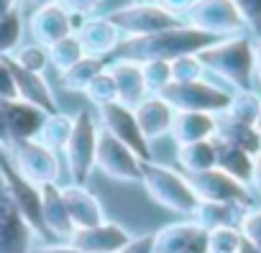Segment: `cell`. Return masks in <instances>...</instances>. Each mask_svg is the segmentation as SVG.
<instances>
[{
  "label": "cell",
  "mask_w": 261,
  "mask_h": 253,
  "mask_svg": "<svg viewBox=\"0 0 261 253\" xmlns=\"http://www.w3.org/2000/svg\"><path fill=\"white\" fill-rule=\"evenodd\" d=\"M220 39L197 31L187 23L149 34V36H130L123 39L115 49V59H130V62H151V59H162V62H174L177 57H187V54H200L202 49H207L210 44H215Z\"/></svg>",
  "instance_id": "1"
},
{
  "label": "cell",
  "mask_w": 261,
  "mask_h": 253,
  "mask_svg": "<svg viewBox=\"0 0 261 253\" xmlns=\"http://www.w3.org/2000/svg\"><path fill=\"white\" fill-rule=\"evenodd\" d=\"M197 59L202 62L205 72H210L218 79H223L233 92L253 90V85H256V74H253V36H248V34L220 39V41L210 44L207 49H202L197 54Z\"/></svg>",
  "instance_id": "2"
},
{
  "label": "cell",
  "mask_w": 261,
  "mask_h": 253,
  "mask_svg": "<svg viewBox=\"0 0 261 253\" xmlns=\"http://www.w3.org/2000/svg\"><path fill=\"white\" fill-rule=\"evenodd\" d=\"M141 184L156 205L177 215H192L200 202L195 189L190 187L187 174H179L172 166L159 164L156 159L141 164Z\"/></svg>",
  "instance_id": "3"
},
{
  "label": "cell",
  "mask_w": 261,
  "mask_h": 253,
  "mask_svg": "<svg viewBox=\"0 0 261 253\" xmlns=\"http://www.w3.org/2000/svg\"><path fill=\"white\" fill-rule=\"evenodd\" d=\"M72 136L64 146V161L72 177V184H85V179L95 169L97 156V138H100V123L97 115L90 110H80L72 115Z\"/></svg>",
  "instance_id": "4"
},
{
  "label": "cell",
  "mask_w": 261,
  "mask_h": 253,
  "mask_svg": "<svg viewBox=\"0 0 261 253\" xmlns=\"http://www.w3.org/2000/svg\"><path fill=\"white\" fill-rule=\"evenodd\" d=\"M230 90L207 82V79H195V82H169L164 92L159 95L164 102H169L177 113H210L220 115L230 105Z\"/></svg>",
  "instance_id": "5"
},
{
  "label": "cell",
  "mask_w": 261,
  "mask_h": 253,
  "mask_svg": "<svg viewBox=\"0 0 261 253\" xmlns=\"http://www.w3.org/2000/svg\"><path fill=\"white\" fill-rule=\"evenodd\" d=\"M182 21L215 39H230V36L248 34L246 21L233 6V0H195V6L185 13Z\"/></svg>",
  "instance_id": "6"
},
{
  "label": "cell",
  "mask_w": 261,
  "mask_h": 253,
  "mask_svg": "<svg viewBox=\"0 0 261 253\" xmlns=\"http://www.w3.org/2000/svg\"><path fill=\"white\" fill-rule=\"evenodd\" d=\"M108 18L120 31L123 39L149 36V34H156V31H164V29H172V26L185 23L182 18L172 16L169 11H164L156 3H128L123 8L110 11Z\"/></svg>",
  "instance_id": "7"
},
{
  "label": "cell",
  "mask_w": 261,
  "mask_h": 253,
  "mask_svg": "<svg viewBox=\"0 0 261 253\" xmlns=\"http://www.w3.org/2000/svg\"><path fill=\"white\" fill-rule=\"evenodd\" d=\"M97 123L105 133H110L113 138H118L123 146H128L141 161H154V154H151V144L146 141L141 125L136 120V113L134 107H125L120 102H110V105H102L97 107Z\"/></svg>",
  "instance_id": "8"
},
{
  "label": "cell",
  "mask_w": 261,
  "mask_h": 253,
  "mask_svg": "<svg viewBox=\"0 0 261 253\" xmlns=\"http://www.w3.org/2000/svg\"><path fill=\"white\" fill-rule=\"evenodd\" d=\"M0 177H3L13 202L18 205L21 215L26 217V222L31 225L34 235H39L41 240L49 238L46 228H44V217H41V187H36L34 182H29L8 159V154L0 156Z\"/></svg>",
  "instance_id": "9"
},
{
  "label": "cell",
  "mask_w": 261,
  "mask_h": 253,
  "mask_svg": "<svg viewBox=\"0 0 261 253\" xmlns=\"http://www.w3.org/2000/svg\"><path fill=\"white\" fill-rule=\"evenodd\" d=\"M8 159L36 187H44V184H51V182L59 179V159H57V154L51 149H46L44 144H39L36 138L11 144L8 146Z\"/></svg>",
  "instance_id": "10"
},
{
  "label": "cell",
  "mask_w": 261,
  "mask_h": 253,
  "mask_svg": "<svg viewBox=\"0 0 261 253\" xmlns=\"http://www.w3.org/2000/svg\"><path fill=\"white\" fill-rule=\"evenodd\" d=\"M141 164L144 161L128 146H123L118 138H113L100 128L95 169H100L113 182H141Z\"/></svg>",
  "instance_id": "11"
},
{
  "label": "cell",
  "mask_w": 261,
  "mask_h": 253,
  "mask_svg": "<svg viewBox=\"0 0 261 253\" xmlns=\"http://www.w3.org/2000/svg\"><path fill=\"white\" fill-rule=\"evenodd\" d=\"M190 187L195 189L197 200H207V202H230V205H241V207H253V192L248 184L228 177L220 169H207L202 174H192L187 177Z\"/></svg>",
  "instance_id": "12"
},
{
  "label": "cell",
  "mask_w": 261,
  "mask_h": 253,
  "mask_svg": "<svg viewBox=\"0 0 261 253\" xmlns=\"http://www.w3.org/2000/svg\"><path fill=\"white\" fill-rule=\"evenodd\" d=\"M34 230L13 202L3 177H0V253H31Z\"/></svg>",
  "instance_id": "13"
},
{
  "label": "cell",
  "mask_w": 261,
  "mask_h": 253,
  "mask_svg": "<svg viewBox=\"0 0 261 253\" xmlns=\"http://www.w3.org/2000/svg\"><path fill=\"white\" fill-rule=\"evenodd\" d=\"M130 238L134 235H130L128 228L105 220L102 225H95V228H77L67 243L85 253H118L128 245Z\"/></svg>",
  "instance_id": "14"
},
{
  "label": "cell",
  "mask_w": 261,
  "mask_h": 253,
  "mask_svg": "<svg viewBox=\"0 0 261 253\" xmlns=\"http://www.w3.org/2000/svg\"><path fill=\"white\" fill-rule=\"evenodd\" d=\"M74 36L80 39L82 44V51L87 57H100V59H108L115 54L118 44L123 41L120 31L110 23L108 16H90V18H82L80 26L74 29Z\"/></svg>",
  "instance_id": "15"
},
{
  "label": "cell",
  "mask_w": 261,
  "mask_h": 253,
  "mask_svg": "<svg viewBox=\"0 0 261 253\" xmlns=\"http://www.w3.org/2000/svg\"><path fill=\"white\" fill-rule=\"evenodd\" d=\"M29 31H31V39L41 46H51L57 41H62L64 36L74 34V18L59 6V3H51V6H44V8H36L31 11L29 16Z\"/></svg>",
  "instance_id": "16"
},
{
  "label": "cell",
  "mask_w": 261,
  "mask_h": 253,
  "mask_svg": "<svg viewBox=\"0 0 261 253\" xmlns=\"http://www.w3.org/2000/svg\"><path fill=\"white\" fill-rule=\"evenodd\" d=\"M3 59H6V64H8L11 74H13L16 92H18V97H21V100H26V102H31V105L41 107V110H44V113H49V115L59 113V102H57L54 90L49 87V82H46V77H44V74H36V72L23 69V67H21V64H16L11 57H3Z\"/></svg>",
  "instance_id": "17"
},
{
  "label": "cell",
  "mask_w": 261,
  "mask_h": 253,
  "mask_svg": "<svg viewBox=\"0 0 261 253\" xmlns=\"http://www.w3.org/2000/svg\"><path fill=\"white\" fill-rule=\"evenodd\" d=\"M3 110H6V120H8V136L11 144L18 141H31L39 136L44 120L49 118V113H44L41 107L16 97V100H3Z\"/></svg>",
  "instance_id": "18"
},
{
  "label": "cell",
  "mask_w": 261,
  "mask_h": 253,
  "mask_svg": "<svg viewBox=\"0 0 261 253\" xmlns=\"http://www.w3.org/2000/svg\"><path fill=\"white\" fill-rule=\"evenodd\" d=\"M108 72L113 74L115 90H118V102L125 107H136L139 102H144L149 97L146 85H144V72L139 62L130 59H110L108 62Z\"/></svg>",
  "instance_id": "19"
},
{
  "label": "cell",
  "mask_w": 261,
  "mask_h": 253,
  "mask_svg": "<svg viewBox=\"0 0 261 253\" xmlns=\"http://www.w3.org/2000/svg\"><path fill=\"white\" fill-rule=\"evenodd\" d=\"M41 217H44V228H46L49 235H54L59 240H69L72 238L74 222L69 217L62 187L57 182L41 187Z\"/></svg>",
  "instance_id": "20"
},
{
  "label": "cell",
  "mask_w": 261,
  "mask_h": 253,
  "mask_svg": "<svg viewBox=\"0 0 261 253\" xmlns=\"http://www.w3.org/2000/svg\"><path fill=\"white\" fill-rule=\"evenodd\" d=\"M62 194H64L69 217L74 222V230L77 228H95V225L105 222V210H102L100 200L85 184H67V187H62Z\"/></svg>",
  "instance_id": "21"
},
{
  "label": "cell",
  "mask_w": 261,
  "mask_h": 253,
  "mask_svg": "<svg viewBox=\"0 0 261 253\" xmlns=\"http://www.w3.org/2000/svg\"><path fill=\"white\" fill-rule=\"evenodd\" d=\"M134 113H136V120H139V125H141V131H144L149 144L162 138V136H167V133L172 136V125H174L177 110L169 102H164L162 97H151L149 95L144 102H139L134 107Z\"/></svg>",
  "instance_id": "22"
},
{
  "label": "cell",
  "mask_w": 261,
  "mask_h": 253,
  "mask_svg": "<svg viewBox=\"0 0 261 253\" xmlns=\"http://www.w3.org/2000/svg\"><path fill=\"white\" fill-rule=\"evenodd\" d=\"M251 210V207H241V205H230V202H207V200H200L197 207L192 210V222L210 233V230H218V228H238L243 212Z\"/></svg>",
  "instance_id": "23"
},
{
  "label": "cell",
  "mask_w": 261,
  "mask_h": 253,
  "mask_svg": "<svg viewBox=\"0 0 261 253\" xmlns=\"http://www.w3.org/2000/svg\"><path fill=\"white\" fill-rule=\"evenodd\" d=\"M215 123H218V115H210V113H177L174 125H172V138L177 141V146L207 141L215 136Z\"/></svg>",
  "instance_id": "24"
},
{
  "label": "cell",
  "mask_w": 261,
  "mask_h": 253,
  "mask_svg": "<svg viewBox=\"0 0 261 253\" xmlns=\"http://www.w3.org/2000/svg\"><path fill=\"white\" fill-rule=\"evenodd\" d=\"M213 141H215V169H220L228 177H233V179H238V182H243V184L251 187V179H253V156L246 154L243 149L233 146V144H225V141L215 138V136H213Z\"/></svg>",
  "instance_id": "25"
},
{
  "label": "cell",
  "mask_w": 261,
  "mask_h": 253,
  "mask_svg": "<svg viewBox=\"0 0 261 253\" xmlns=\"http://www.w3.org/2000/svg\"><path fill=\"white\" fill-rule=\"evenodd\" d=\"M215 138L225 141V144H233L238 149H243L246 154L256 156L258 149H261V136L256 133V128L251 123H241L236 118H228L225 113L218 115V123H215Z\"/></svg>",
  "instance_id": "26"
},
{
  "label": "cell",
  "mask_w": 261,
  "mask_h": 253,
  "mask_svg": "<svg viewBox=\"0 0 261 253\" xmlns=\"http://www.w3.org/2000/svg\"><path fill=\"white\" fill-rule=\"evenodd\" d=\"M202 230L192 220L164 225L154 233V253H182Z\"/></svg>",
  "instance_id": "27"
},
{
  "label": "cell",
  "mask_w": 261,
  "mask_h": 253,
  "mask_svg": "<svg viewBox=\"0 0 261 253\" xmlns=\"http://www.w3.org/2000/svg\"><path fill=\"white\" fill-rule=\"evenodd\" d=\"M177 161L185 169L187 177L202 174L207 169H215V141H195V144H179L177 146Z\"/></svg>",
  "instance_id": "28"
},
{
  "label": "cell",
  "mask_w": 261,
  "mask_h": 253,
  "mask_svg": "<svg viewBox=\"0 0 261 253\" xmlns=\"http://www.w3.org/2000/svg\"><path fill=\"white\" fill-rule=\"evenodd\" d=\"M108 62L110 59H100V57H82L77 64H72L67 72H62V87L69 90V92H85V87L100 74L108 69Z\"/></svg>",
  "instance_id": "29"
},
{
  "label": "cell",
  "mask_w": 261,
  "mask_h": 253,
  "mask_svg": "<svg viewBox=\"0 0 261 253\" xmlns=\"http://www.w3.org/2000/svg\"><path fill=\"white\" fill-rule=\"evenodd\" d=\"M72 123H74L72 115H64L62 110L54 113V115H49V118L44 120V125H41L36 141L44 144L46 149H51L54 154H57V151H64V146H67V141H69V136H72Z\"/></svg>",
  "instance_id": "30"
},
{
  "label": "cell",
  "mask_w": 261,
  "mask_h": 253,
  "mask_svg": "<svg viewBox=\"0 0 261 253\" xmlns=\"http://www.w3.org/2000/svg\"><path fill=\"white\" fill-rule=\"evenodd\" d=\"M82 57H85V51H82V44H80V39H77L74 34H69V36H64L62 41H57V44L49 46V64H51L59 74L67 72L72 64H77Z\"/></svg>",
  "instance_id": "31"
},
{
  "label": "cell",
  "mask_w": 261,
  "mask_h": 253,
  "mask_svg": "<svg viewBox=\"0 0 261 253\" xmlns=\"http://www.w3.org/2000/svg\"><path fill=\"white\" fill-rule=\"evenodd\" d=\"M258 107H261V95L256 90H243V92H233L230 95V105H228L225 115L253 125V120L258 115Z\"/></svg>",
  "instance_id": "32"
},
{
  "label": "cell",
  "mask_w": 261,
  "mask_h": 253,
  "mask_svg": "<svg viewBox=\"0 0 261 253\" xmlns=\"http://www.w3.org/2000/svg\"><path fill=\"white\" fill-rule=\"evenodd\" d=\"M21 36H23V13L21 8H16L6 18H0V57H11L21 46Z\"/></svg>",
  "instance_id": "33"
},
{
  "label": "cell",
  "mask_w": 261,
  "mask_h": 253,
  "mask_svg": "<svg viewBox=\"0 0 261 253\" xmlns=\"http://www.w3.org/2000/svg\"><path fill=\"white\" fill-rule=\"evenodd\" d=\"M11 59L16 62V64H21L23 69H29V72H36V74H44V69L49 67V49L46 46H41V44H21L13 54H11Z\"/></svg>",
  "instance_id": "34"
},
{
  "label": "cell",
  "mask_w": 261,
  "mask_h": 253,
  "mask_svg": "<svg viewBox=\"0 0 261 253\" xmlns=\"http://www.w3.org/2000/svg\"><path fill=\"white\" fill-rule=\"evenodd\" d=\"M141 72H144V85H146V92L151 97H159L164 92V87L172 82V69H169V62H162V59H151V62H144L141 64Z\"/></svg>",
  "instance_id": "35"
},
{
  "label": "cell",
  "mask_w": 261,
  "mask_h": 253,
  "mask_svg": "<svg viewBox=\"0 0 261 253\" xmlns=\"http://www.w3.org/2000/svg\"><path fill=\"white\" fill-rule=\"evenodd\" d=\"M95 107H102V105H110V102H118V90H115V82H113V74L105 69L100 72L82 92Z\"/></svg>",
  "instance_id": "36"
},
{
  "label": "cell",
  "mask_w": 261,
  "mask_h": 253,
  "mask_svg": "<svg viewBox=\"0 0 261 253\" xmlns=\"http://www.w3.org/2000/svg\"><path fill=\"white\" fill-rule=\"evenodd\" d=\"M243 235L238 228H218L207 233V253H238Z\"/></svg>",
  "instance_id": "37"
},
{
  "label": "cell",
  "mask_w": 261,
  "mask_h": 253,
  "mask_svg": "<svg viewBox=\"0 0 261 253\" xmlns=\"http://www.w3.org/2000/svg\"><path fill=\"white\" fill-rule=\"evenodd\" d=\"M172 69V82H195V79H205V67L197 59V54H187V57H177L174 62H169Z\"/></svg>",
  "instance_id": "38"
},
{
  "label": "cell",
  "mask_w": 261,
  "mask_h": 253,
  "mask_svg": "<svg viewBox=\"0 0 261 253\" xmlns=\"http://www.w3.org/2000/svg\"><path fill=\"white\" fill-rule=\"evenodd\" d=\"M233 6L243 16L248 36L258 39L261 36V0H233Z\"/></svg>",
  "instance_id": "39"
},
{
  "label": "cell",
  "mask_w": 261,
  "mask_h": 253,
  "mask_svg": "<svg viewBox=\"0 0 261 253\" xmlns=\"http://www.w3.org/2000/svg\"><path fill=\"white\" fill-rule=\"evenodd\" d=\"M238 230H241L243 240H248L251 245H256L261 250V207L246 210L241 222H238Z\"/></svg>",
  "instance_id": "40"
},
{
  "label": "cell",
  "mask_w": 261,
  "mask_h": 253,
  "mask_svg": "<svg viewBox=\"0 0 261 253\" xmlns=\"http://www.w3.org/2000/svg\"><path fill=\"white\" fill-rule=\"evenodd\" d=\"M57 3L72 16V18H90L97 6H100V0H57Z\"/></svg>",
  "instance_id": "41"
},
{
  "label": "cell",
  "mask_w": 261,
  "mask_h": 253,
  "mask_svg": "<svg viewBox=\"0 0 261 253\" xmlns=\"http://www.w3.org/2000/svg\"><path fill=\"white\" fill-rule=\"evenodd\" d=\"M18 92H16V82H13V74L6 64V59L0 57V100H16Z\"/></svg>",
  "instance_id": "42"
},
{
  "label": "cell",
  "mask_w": 261,
  "mask_h": 253,
  "mask_svg": "<svg viewBox=\"0 0 261 253\" xmlns=\"http://www.w3.org/2000/svg\"><path fill=\"white\" fill-rule=\"evenodd\" d=\"M118 253H154V233H144V235H134L128 240V245Z\"/></svg>",
  "instance_id": "43"
},
{
  "label": "cell",
  "mask_w": 261,
  "mask_h": 253,
  "mask_svg": "<svg viewBox=\"0 0 261 253\" xmlns=\"http://www.w3.org/2000/svg\"><path fill=\"white\" fill-rule=\"evenodd\" d=\"M156 6H162L164 11H169L177 18H185V13L195 6V0H154Z\"/></svg>",
  "instance_id": "44"
},
{
  "label": "cell",
  "mask_w": 261,
  "mask_h": 253,
  "mask_svg": "<svg viewBox=\"0 0 261 253\" xmlns=\"http://www.w3.org/2000/svg\"><path fill=\"white\" fill-rule=\"evenodd\" d=\"M31 253H85V250H80V248H74L69 243H54V245H39Z\"/></svg>",
  "instance_id": "45"
},
{
  "label": "cell",
  "mask_w": 261,
  "mask_h": 253,
  "mask_svg": "<svg viewBox=\"0 0 261 253\" xmlns=\"http://www.w3.org/2000/svg\"><path fill=\"white\" fill-rule=\"evenodd\" d=\"M253 74H256V85H258V95H261V36L253 39Z\"/></svg>",
  "instance_id": "46"
},
{
  "label": "cell",
  "mask_w": 261,
  "mask_h": 253,
  "mask_svg": "<svg viewBox=\"0 0 261 253\" xmlns=\"http://www.w3.org/2000/svg\"><path fill=\"white\" fill-rule=\"evenodd\" d=\"M182 253H207V233L202 230V233H200V235H197V238H195Z\"/></svg>",
  "instance_id": "47"
},
{
  "label": "cell",
  "mask_w": 261,
  "mask_h": 253,
  "mask_svg": "<svg viewBox=\"0 0 261 253\" xmlns=\"http://www.w3.org/2000/svg\"><path fill=\"white\" fill-rule=\"evenodd\" d=\"M0 146H3V149H8V146H11L8 120H6V110H3V100H0Z\"/></svg>",
  "instance_id": "48"
},
{
  "label": "cell",
  "mask_w": 261,
  "mask_h": 253,
  "mask_svg": "<svg viewBox=\"0 0 261 253\" xmlns=\"http://www.w3.org/2000/svg\"><path fill=\"white\" fill-rule=\"evenodd\" d=\"M251 187L261 192V149H258V154L253 156V179H251Z\"/></svg>",
  "instance_id": "49"
},
{
  "label": "cell",
  "mask_w": 261,
  "mask_h": 253,
  "mask_svg": "<svg viewBox=\"0 0 261 253\" xmlns=\"http://www.w3.org/2000/svg\"><path fill=\"white\" fill-rule=\"evenodd\" d=\"M57 0H21V8L23 11H36V8H44V6H51Z\"/></svg>",
  "instance_id": "50"
},
{
  "label": "cell",
  "mask_w": 261,
  "mask_h": 253,
  "mask_svg": "<svg viewBox=\"0 0 261 253\" xmlns=\"http://www.w3.org/2000/svg\"><path fill=\"white\" fill-rule=\"evenodd\" d=\"M16 8H18V0H0V18H6Z\"/></svg>",
  "instance_id": "51"
},
{
  "label": "cell",
  "mask_w": 261,
  "mask_h": 253,
  "mask_svg": "<svg viewBox=\"0 0 261 253\" xmlns=\"http://www.w3.org/2000/svg\"><path fill=\"white\" fill-rule=\"evenodd\" d=\"M238 253H261V250H258L256 245H251L248 240H243V243H241V248H238Z\"/></svg>",
  "instance_id": "52"
},
{
  "label": "cell",
  "mask_w": 261,
  "mask_h": 253,
  "mask_svg": "<svg viewBox=\"0 0 261 253\" xmlns=\"http://www.w3.org/2000/svg\"><path fill=\"white\" fill-rule=\"evenodd\" d=\"M253 128H256V133L261 136V107H258V115H256V120H253Z\"/></svg>",
  "instance_id": "53"
},
{
  "label": "cell",
  "mask_w": 261,
  "mask_h": 253,
  "mask_svg": "<svg viewBox=\"0 0 261 253\" xmlns=\"http://www.w3.org/2000/svg\"><path fill=\"white\" fill-rule=\"evenodd\" d=\"M134 3H154V0H134Z\"/></svg>",
  "instance_id": "54"
},
{
  "label": "cell",
  "mask_w": 261,
  "mask_h": 253,
  "mask_svg": "<svg viewBox=\"0 0 261 253\" xmlns=\"http://www.w3.org/2000/svg\"><path fill=\"white\" fill-rule=\"evenodd\" d=\"M0 151H3V146H0Z\"/></svg>",
  "instance_id": "55"
}]
</instances>
